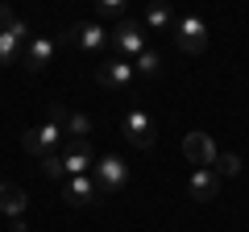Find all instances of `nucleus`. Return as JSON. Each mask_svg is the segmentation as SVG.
Segmentation results:
<instances>
[{
    "label": "nucleus",
    "instance_id": "f257e3e1",
    "mask_svg": "<svg viewBox=\"0 0 249 232\" xmlns=\"http://www.w3.org/2000/svg\"><path fill=\"white\" fill-rule=\"evenodd\" d=\"M91 182H96L100 199H108V195H116V191L129 182V166H124L121 158H112V153H104V158L91 166Z\"/></svg>",
    "mask_w": 249,
    "mask_h": 232
},
{
    "label": "nucleus",
    "instance_id": "f03ea898",
    "mask_svg": "<svg viewBox=\"0 0 249 232\" xmlns=\"http://www.w3.org/2000/svg\"><path fill=\"white\" fill-rule=\"evenodd\" d=\"M124 137H129V145H137V149H150L154 141H158V125H154V116L145 112V108H129L121 120Z\"/></svg>",
    "mask_w": 249,
    "mask_h": 232
},
{
    "label": "nucleus",
    "instance_id": "7ed1b4c3",
    "mask_svg": "<svg viewBox=\"0 0 249 232\" xmlns=\"http://www.w3.org/2000/svg\"><path fill=\"white\" fill-rule=\"evenodd\" d=\"M58 42H67V46H79V50L96 54V50H104V46H112V33H108V29H100L96 21H83V25L62 29V33H58Z\"/></svg>",
    "mask_w": 249,
    "mask_h": 232
},
{
    "label": "nucleus",
    "instance_id": "20e7f679",
    "mask_svg": "<svg viewBox=\"0 0 249 232\" xmlns=\"http://www.w3.org/2000/svg\"><path fill=\"white\" fill-rule=\"evenodd\" d=\"M175 46L183 54H204L208 50V25L199 17H183L175 21Z\"/></svg>",
    "mask_w": 249,
    "mask_h": 232
},
{
    "label": "nucleus",
    "instance_id": "39448f33",
    "mask_svg": "<svg viewBox=\"0 0 249 232\" xmlns=\"http://www.w3.org/2000/svg\"><path fill=\"white\" fill-rule=\"evenodd\" d=\"M58 141H62V129L58 125H37V129H29V133H21V145H25V153H34L37 162L46 158V153H54L58 149Z\"/></svg>",
    "mask_w": 249,
    "mask_h": 232
},
{
    "label": "nucleus",
    "instance_id": "423d86ee",
    "mask_svg": "<svg viewBox=\"0 0 249 232\" xmlns=\"http://www.w3.org/2000/svg\"><path fill=\"white\" fill-rule=\"evenodd\" d=\"M96 79H100V87L129 91V87H133V79H137V71H133L129 58H112V63H100L96 66Z\"/></svg>",
    "mask_w": 249,
    "mask_h": 232
},
{
    "label": "nucleus",
    "instance_id": "0eeeda50",
    "mask_svg": "<svg viewBox=\"0 0 249 232\" xmlns=\"http://www.w3.org/2000/svg\"><path fill=\"white\" fill-rule=\"evenodd\" d=\"M112 46L124 54V58H137V54L145 50V29L137 25V21L121 17V21H116V29H112Z\"/></svg>",
    "mask_w": 249,
    "mask_h": 232
},
{
    "label": "nucleus",
    "instance_id": "6e6552de",
    "mask_svg": "<svg viewBox=\"0 0 249 232\" xmlns=\"http://www.w3.org/2000/svg\"><path fill=\"white\" fill-rule=\"evenodd\" d=\"M25 46H29V25H25V21H17L13 29L0 33V66L21 63V58H25Z\"/></svg>",
    "mask_w": 249,
    "mask_h": 232
},
{
    "label": "nucleus",
    "instance_id": "1a4fd4ad",
    "mask_svg": "<svg viewBox=\"0 0 249 232\" xmlns=\"http://www.w3.org/2000/svg\"><path fill=\"white\" fill-rule=\"evenodd\" d=\"M62 158V170H67V179H79V174H91V145L88 141H67V149L58 153Z\"/></svg>",
    "mask_w": 249,
    "mask_h": 232
},
{
    "label": "nucleus",
    "instance_id": "9d476101",
    "mask_svg": "<svg viewBox=\"0 0 249 232\" xmlns=\"http://www.w3.org/2000/svg\"><path fill=\"white\" fill-rule=\"evenodd\" d=\"M183 158L191 162V166H212V162H216V141L196 129V133L183 137Z\"/></svg>",
    "mask_w": 249,
    "mask_h": 232
},
{
    "label": "nucleus",
    "instance_id": "9b49d317",
    "mask_svg": "<svg viewBox=\"0 0 249 232\" xmlns=\"http://www.w3.org/2000/svg\"><path fill=\"white\" fill-rule=\"evenodd\" d=\"M187 191H191V199L208 203V199H216V191H220V174H216L212 166H196L191 179H187Z\"/></svg>",
    "mask_w": 249,
    "mask_h": 232
},
{
    "label": "nucleus",
    "instance_id": "f8f14e48",
    "mask_svg": "<svg viewBox=\"0 0 249 232\" xmlns=\"http://www.w3.org/2000/svg\"><path fill=\"white\" fill-rule=\"evenodd\" d=\"M62 195H67V203L71 207H88V203H104L96 191V182H91V174H79V179H67V187H62Z\"/></svg>",
    "mask_w": 249,
    "mask_h": 232
},
{
    "label": "nucleus",
    "instance_id": "ddd939ff",
    "mask_svg": "<svg viewBox=\"0 0 249 232\" xmlns=\"http://www.w3.org/2000/svg\"><path fill=\"white\" fill-rule=\"evenodd\" d=\"M54 50H58L54 37H29V46H25V66H29V71H46L50 58H54Z\"/></svg>",
    "mask_w": 249,
    "mask_h": 232
},
{
    "label": "nucleus",
    "instance_id": "4468645a",
    "mask_svg": "<svg viewBox=\"0 0 249 232\" xmlns=\"http://www.w3.org/2000/svg\"><path fill=\"white\" fill-rule=\"evenodd\" d=\"M145 25L158 29V33H175V13H170L166 0H150V9H145Z\"/></svg>",
    "mask_w": 249,
    "mask_h": 232
},
{
    "label": "nucleus",
    "instance_id": "2eb2a0df",
    "mask_svg": "<svg viewBox=\"0 0 249 232\" xmlns=\"http://www.w3.org/2000/svg\"><path fill=\"white\" fill-rule=\"evenodd\" d=\"M25 191L17 187V182H0V212L4 215H25Z\"/></svg>",
    "mask_w": 249,
    "mask_h": 232
},
{
    "label": "nucleus",
    "instance_id": "dca6fc26",
    "mask_svg": "<svg viewBox=\"0 0 249 232\" xmlns=\"http://www.w3.org/2000/svg\"><path fill=\"white\" fill-rule=\"evenodd\" d=\"M133 71L142 75V79H158V75H162V58H158V50H150V46H145V50L137 54Z\"/></svg>",
    "mask_w": 249,
    "mask_h": 232
},
{
    "label": "nucleus",
    "instance_id": "f3484780",
    "mask_svg": "<svg viewBox=\"0 0 249 232\" xmlns=\"http://www.w3.org/2000/svg\"><path fill=\"white\" fill-rule=\"evenodd\" d=\"M62 133L71 137V141H88V133H91V116H83V112H71L67 120H62Z\"/></svg>",
    "mask_w": 249,
    "mask_h": 232
},
{
    "label": "nucleus",
    "instance_id": "a211bd4d",
    "mask_svg": "<svg viewBox=\"0 0 249 232\" xmlns=\"http://www.w3.org/2000/svg\"><path fill=\"white\" fill-rule=\"evenodd\" d=\"M212 170L220 174V179H237V174H241V158H237V153H216Z\"/></svg>",
    "mask_w": 249,
    "mask_h": 232
},
{
    "label": "nucleus",
    "instance_id": "6ab92c4d",
    "mask_svg": "<svg viewBox=\"0 0 249 232\" xmlns=\"http://www.w3.org/2000/svg\"><path fill=\"white\" fill-rule=\"evenodd\" d=\"M42 174H46V179H54V182L67 179V170H62V158H58V153H46V158H42Z\"/></svg>",
    "mask_w": 249,
    "mask_h": 232
},
{
    "label": "nucleus",
    "instance_id": "aec40b11",
    "mask_svg": "<svg viewBox=\"0 0 249 232\" xmlns=\"http://www.w3.org/2000/svg\"><path fill=\"white\" fill-rule=\"evenodd\" d=\"M124 4H129V0H96V9L104 13V17H124Z\"/></svg>",
    "mask_w": 249,
    "mask_h": 232
},
{
    "label": "nucleus",
    "instance_id": "412c9836",
    "mask_svg": "<svg viewBox=\"0 0 249 232\" xmlns=\"http://www.w3.org/2000/svg\"><path fill=\"white\" fill-rule=\"evenodd\" d=\"M17 25V13H13V4H0V33L4 29H13Z\"/></svg>",
    "mask_w": 249,
    "mask_h": 232
},
{
    "label": "nucleus",
    "instance_id": "4be33fe9",
    "mask_svg": "<svg viewBox=\"0 0 249 232\" xmlns=\"http://www.w3.org/2000/svg\"><path fill=\"white\" fill-rule=\"evenodd\" d=\"M67 116H71V108H67V104H50V125L62 129V120H67Z\"/></svg>",
    "mask_w": 249,
    "mask_h": 232
},
{
    "label": "nucleus",
    "instance_id": "5701e85b",
    "mask_svg": "<svg viewBox=\"0 0 249 232\" xmlns=\"http://www.w3.org/2000/svg\"><path fill=\"white\" fill-rule=\"evenodd\" d=\"M13 232H29V228H25V220H21V215H13Z\"/></svg>",
    "mask_w": 249,
    "mask_h": 232
}]
</instances>
